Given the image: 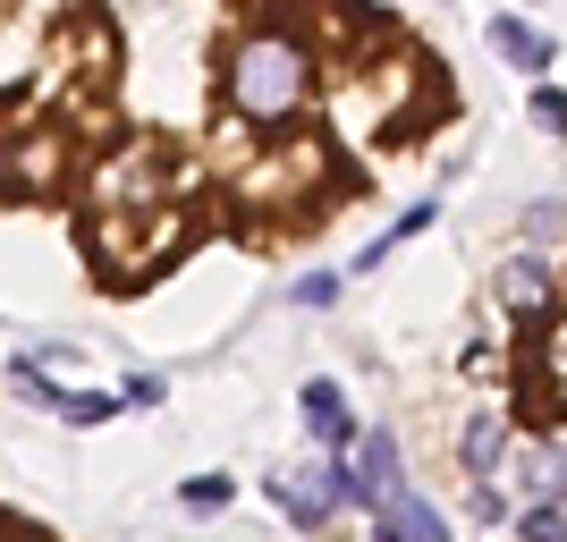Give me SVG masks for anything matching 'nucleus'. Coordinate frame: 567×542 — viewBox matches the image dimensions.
Instances as JSON below:
<instances>
[{
  "mask_svg": "<svg viewBox=\"0 0 567 542\" xmlns=\"http://www.w3.org/2000/svg\"><path fill=\"white\" fill-rule=\"evenodd\" d=\"M313 94V51L297 43V34H246V43L229 51V111L255 119V127H280V119H297Z\"/></svg>",
  "mask_w": 567,
  "mask_h": 542,
  "instance_id": "1",
  "label": "nucleus"
},
{
  "mask_svg": "<svg viewBox=\"0 0 567 542\" xmlns=\"http://www.w3.org/2000/svg\"><path fill=\"white\" fill-rule=\"evenodd\" d=\"M178 204H136V213H94V229H85V246H94V263L111 272V280H127V263H153L178 246Z\"/></svg>",
  "mask_w": 567,
  "mask_h": 542,
  "instance_id": "2",
  "label": "nucleus"
},
{
  "mask_svg": "<svg viewBox=\"0 0 567 542\" xmlns=\"http://www.w3.org/2000/svg\"><path fill=\"white\" fill-rule=\"evenodd\" d=\"M322 170H331L322 144H280L262 170L237 178V204H322Z\"/></svg>",
  "mask_w": 567,
  "mask_h": 542,
  "instance_id": "3",
  "label": "nucleus"
},
{
  "mask_svg": "<svg viewBox=\"0 0 567 542\" xmlns=\"http://www.w3.org/2000/svg\"><path fill=\"white\" fill-rule=\"evenodd\" d=\"M262 492L280 500V509H288V518H297V525H322V518H331V509H348V467H339V458H331V467L262 474Z\"/></svg>",
  "mask_w": 567,
  "mask_h": 542,
  "instance_id": "4",
  "label": "nucleus"
},
{
  "mask_svg": "<svg viewBox=\"0 0 567 542\" xmlns=\"http://www.w3.org/2000/svg\"><path fill=\"white\" fill-rule=\"evenodd\" d=\"M399 441L390 432H364V449H355V467H348V500H364V509H381V500L399 492Z\"/></svg>",
  "mask_w": 567,
  "mask_h": 542,
  "instance_id": "5",
  "label": "nucleus"
},
{
  "mask_svg": "<svg viewBox=\"0 0 567 542\" xmlns=\"http://www.w3.org/2000/svg\"><path fill=\"white\" fill-rule=\"evenodd\" d=\"M550 297H559V280H550L543 255H525V263L499 272V306H508V314H550Z\"/></svg>",
  "mask_w": 567,
  "mask_h": 542,
  "instance_id": "6",
  "label": "nucleus"
},
{
  "mask_svg": "<svg viewBox=\"0 0 567 542\" xmlns=\"http://www.w3.org/2000/svg\"><path fill=\"white\" fill-rule=\"evenodd\" d=\"M381 534H399V542H450V525H441V509L432 500H415L399 483V492L381 500Z\"/></svg>",
  "mask_w": 567,
  "mask_h": 542,
  "instance_id": "7",
  "label": "nucleus"
},
{
  "mask_svg": "<svg viewBox=\"0 0 567 542\" xmlns=\"http://www.w3.org/2000/svg\"><path fill=\"white\" fill-rule=\"evenodd\" d=\"M51 60H85V76H111V60H118V51H111V25H102V18H76L69 34L51 43Z\"/></svg>",
  "mask_w": 567,
  "mask_h": 542,
  "instance_id": "8",
  "label": "nucleus"
},
{
  "mask_svg": "<svg viewBox=\"0 0 567 542\" xmlns=\"http://www.w3.org/2000/svg\"><path fill=\"white\" fill-rule=\"evenodd\" d=\"M306 432H313V441H355V416H348V399H339V390H331V381H306Z\"/></svg>",
  "mask_w": 567,
  "mask_h": 542,
  "instance_id": "9",
  "label": "nucleus"
},
{
  "mask_svg": "<svg viewBox=\"0 0 567 542\" xmlns=\"http://www.w3.org/2000/svg\"><path fill=\"white\" fill-rule=\"evenodd\" d=\"M457 449H466V474H474V483H492L499 458H508V425H499V416H466V441H457Z\"/></svg>",
  "mask_w": 567,
  "mask_h": 542,
  "instance_id": "10",
  "label": "nucleus"
},
{
  "mask_svg": "<svg viewBox=\"0 0 567 542\" xmlns=\"http://www.w3.org/2000/svg\"><path fill=\"white\" fill-rule=\"evenodd\" d=\"M492 51H499V60H517V69H550V43L525 18H499L492 25Z\"/></svg>",
  "mask_w": 567,
  "mask_h": 542,
  "instance_id": "11",
  "label": "nucleus"
},
{
  "mask_svg": "<svg viewBox=\"0 0 567 542\" xmlns=\"http://www.w3.org/2000/svg\"><path fill=\"white\" fill-rule=\"evenodd\" d=\"M415 229H432V204H415V213H399V229H381L373 246H364V255H355V272H381V263L399 255V246H406V237H415Z\"/></svg>",
  "mask_w": 567,
  "mask_h": 542,
  "instance_id": "12",
  "label": "nucleus"
},
{
  "mask_svg": "<svg viewBox=\"0 0 567 542\" xmlns=\"http://www.w3.org/2000/svg\"><path fill=\"white\" fill-rule=\"evenodd\" d=\"M51 416H69V425H102V416H118L111 390H51Z\"/></svg>",
  "mask_w": 567,
  "mask_h": 542,
  "instance_id": "13",
  "label": "nucleus"
},
{
  "mask_svg": "<svg viewBox=\"0 0 567 542\" xmlns=\"http://www.w3.org/2000/svg\"><path fill=\"white\" fill-rule=\"evenodd\" d=\"M517 534H525V542H559V534H567V518H559V492H543V500H525V518H517Z\"/></svg>",
  "mask_w": 567,
  "mask_h": 542,
  "instance_id": "14",
  "label": "nucleus"
},
{
  "mask_svg": "<svg viewBox=\"0 0 567 542\" xmlns=\"http://www.w3.org/2000/svg\"><path fill=\"white\" fill-rule=\"evenodd\" d=\"M229 492H237L229 474H204V483H187V492H178V500H187V509H204V518H213V509H229Z\"/></svg>",
  "mask_w": 567,
  "mask_h": 542,
  "instance_id": "15",
  "label": "nucleus"
},
{
  "mask_svg": "<svg viewBox=\"0 0 567 542\" xmlns=\"http://www.w3.org/2000/svg\"><path fill=\"white\" fill-rule=\"evenodd\" d=\"M339 297V272H313V280H297V306H331Z\"/></svg>",
  "mask_w": 567,
  "mask_h": 542,
  "instance_id": "16",
  "label": "nucleus"
},
{
  "mask_svg": "<svg viewBox=\"0 0 567 542\" xmlns=\"http://www.w3.org/2000/svg\"><path fill=\"white\" fill-rule=\"evenodd\" d=\"M525 221H534V237H559V195H543V204H525Z\"/></svg>",
  "mask_w": 567,
  "mask_h": 542,
  "instance_id": "17",
  "label": "nucleus"
},
{
  "mask_svg": "<svg viewBox=\"0 0 567 542\" xmlns=\"http://www.w3.org/2000/svg\"><path fill=\"white\" fill-rule=\"evenodd\" d=\"M534 119H543V127H559V119H567V102H559V85H534Z\"/></svg>",
  "mask_w": 567,
  "mask_h": 542,
  "instance_id": "18",
  "label": "nucleus"
},
{
  "mask_svg": "<svg viewBox=\"0 0 567 542\" xmlns=\"http://www.w3.org/2000/svg\"><path fill=\"white\" fill-rule=\"evenodd\" d=\"M381 542H399V534H381Z\"/></svg>",
  "mask_w": 567,
  "mask_h": 542,
  "instance_id": "19",
  "label": "nucleus"
}]
</instances>
